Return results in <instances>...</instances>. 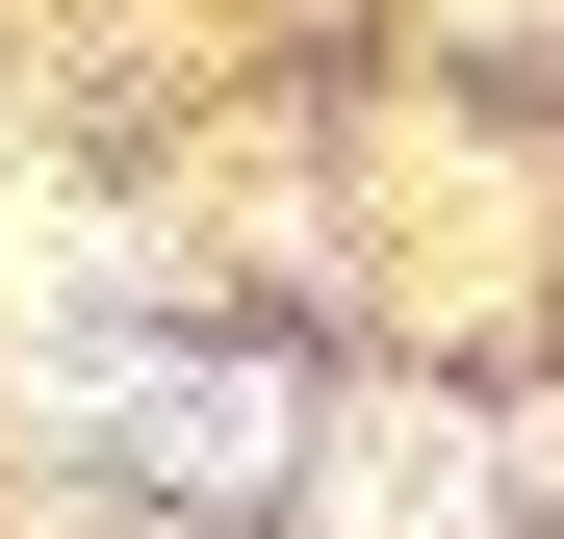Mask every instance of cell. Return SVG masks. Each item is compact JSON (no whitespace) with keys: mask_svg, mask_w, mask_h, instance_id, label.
<instances>
[{"mask_svg":"<svg viewBox=\"0 0 564 539\" xmlns=\"http://www.w3.org/2000/svg\"><path fill=\"white\" fill-rule=\"evenodd\" d=\"M104 436H129V463H154V488H206V514H231V488H282V436H308V411H282V386H257V359H180V386H129Z\"/></svg>","mask_w":564,"mask_h":539,"instance_id":"obj_1","label":"cell"},{"mask_svg":"<svg viewBox=\"0 0 564 539\" xmlns=\"http://www.w3.org/2000/svg\"><path fill=\"white\" fill-rule=\"evenodd\" d=\"M334 539H488V436L462 411H359L334 436Z\"/></svg>","mask_w":564,"mask_h":539,"instance_id":"obj_2","label":"cell"}]
</instances>
